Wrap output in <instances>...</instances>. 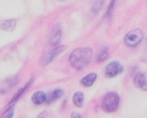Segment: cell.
Here are the masks:
<instances>
[{
  "mask_svg": "<svg viewBox=\"0 0 147 118\" xmlns=\"http://www.w3.org/2000/svg\"><path fill=\"white\" fill-rule=\"evenodd\" d=\"M92 50L90 47H78L69 56V63L78 71L84 70L92 60Z\"/></svg>",
  "mask_w": 147,
  "mask_h": 118,
  "instance_id": "1",
  "label": "cell"
},
{
  "mask_svg": "<svg viewBox=\"0 0 147 118\" xmlns=\"http://www.w3.org/2000/svg\"><path fill=\"white\" fill-rule=\"evenodd\" d=\"M120 103V96L116 92H109L105 95L102 102V109L105 112H115L119 107Z\"/></svg>",
  "mask_w": 147,
  "mask_h": 118,
  "instance_id": "2",
  "label": "cell"
},
{
  "mask_svg": "<svg viewBox=\"0 0 147 118\" xmlns=\"http://www.w3.org/2000/svg\"><path fill=\"white\" fill-rule=\"evenodd\" d=\"M143 39V33L140 29H134V31H129L124 39V43L127 47H135L142 41Z\"/></svg>",
  "mask_w": 147,
  "mask_h": 118,
  "instance_id": "3",
  "label": "cell"
},
{
  "mask_svg": "<svg viewBox=\"0 0 147 118\" xmlns=\"http://www.w3.org/2000/svg\"><path fill=\"white\" fill-rule=\"evenodd\" d=\"M123 72V67L118 62H111L106 67V76L109 78L116 77Z\"/></svg>",
  "mask_w": 147,
  "mask_h": 118,
  "instance_id": "4",
  "label": "cell"
},
{
  "mask_svg": "<svg viewBox=\"0 0 147 118\" xmlns=\"http://www.w3.org/2000/svg\"><path fill=\"white\" fill-rule=\"evenodd\" d=\"M134 84L141 90H147V76L143 72H137L133 76Z\"/></svg>",
  "mask_w": 147,
  "mask_h": 118,
  "instance_id": "5",
  "label": "cell"
},
{
  "mask_svg": "<svg viewBox=\"0 0 147 118\" xmlns=\"http://www.w3.org/2000/svg\"><path fill=\"white\" fill-rule=\"evenodd\" d=\"M65 47H63H63H55V49H53L49 54H47V55L42 58V61H41L42 65L43 66L47 65V64H49V62L53 61L55 57H57L59 54L63 53V52L65 51Z\"/></svg>",
  "mask_w": 147,
  "mask_h": 118,
  "instance_id": "6",
  "label": "cell"
},
{
  "mask_svg": "<svg viewBox=\"0 0 147 118\" xmlns=\"http://www.w3.org/2000/svg\"><path fill=\"white\" fill-rule=\"evenodd\" d=\"M61 37V28L59 25H55V27L53 28L51 35L49 37V45L53 47V45H57V43L59 41Z\"/></svg>",
  "mask_w": 147,
  "mask_h": 118,
  "instance_id": "7",
  "label": "cell"
},
{
  "mask_svg": "<svg viewBox=\"0 0 147 118\" xmlns=\"http://www.w3.org/2000/svg\"><path fill=\"white\" fill-rule=\"evenodd\" d=\"M63 95V90L61 89H55V90H53V92H51V94L47 96L45 102H47V104H51V103H53V101H55V100L59 99Z\"/></svg>",
  "mask_w": 147,
  "mask_h": 118,
  "instance_id": "8",
  "label": "cell"
},
{
  "mask_svg": "<svg viewBox=\"0 0 147 118\" xmlns=\"http://www.w3.org/2000/svg\"><path fill=\"white\" fill-rule=\"evenodd\" d=\"M31 100H32V102L35 105H40V104L45 102V100H47V95H45L42 91H37L32 95Z\"/></svg>",
  "mask_w": 147,
  "mask_h": 118,
  "instance_id": "9",
  "label": "cell"
},
{
  "mask_svg": "<svg viewBox=\"0 0 147 118\" xmlns=\"http://www.w3.org/2000/svg\"><path fill=\"white\" fill-rule=\"evenodd\" d=\"M96 79H97V74L91 73V74H89V75L85 76L82 79V81H81V83H82V85H84L85 87H90V86H92L93 84L95 83Z\"/></svg>",
  "mask_w": 147,
  "mask_h": 118,
  "instance_id": "10",
  "label": "cell"
},
{
  "mask_svg": "<svg viewBox=\"0 0 147 118\" xmlns=\"http://www.w3.org/2000/svg\"><path fill=\"white\" fill-rule=\"evenodd\" d=\"M15 26H16V21L14 19L5 20L0 23V29H2L4 31H12L15 28Z\"/></svg>",
  "mask_w": 147,
  "mask_h": 118,
  "instance_id": "11",
  "label": "cell"
},
{
  "mask_svg": "<svg viewBox=\"0 0 147 118\" xmlns=\"http://www.w3.org/2000/svg\"><path fill=\"white\" fill-rule=\"evenodd\" d=\"M73 102L77 107H82L83 103H84V94L80 91L75 93V95L73 97Z\"/></svg>",
  "mask_w": 147,
  "mask_h": 118,
  "instance_id": "12",
  "label": "cell"
},
{
  "mask_svg": "<svg viewBox=\"0 0 147 118\" xmlns=\"http://www.w3.org/2000/svg\"><path fill=\"white\" fill-rule=\"evenodd\" d=\"M16 83H17V77H14L10 80H7V81L4 82V86L2 87V89L0 90V92H1V93H4V92L8 91V90H10Z\"/></svg>",
  "mask_w": 147,
  "mask_h": 118,
  "instance_id": "13",
  "label": "cell"
},
{
  "mask_svg": "<svg viewBox=\"0 0 147 118\" xmlns=\"http://www.w3.org/2000/svg\"><path fill=\"white\" fill-rule=\"evenodd\" d=\"M108 57H109L108 47H103L100 51V53H99L98 57H97V62H98V63H103V62L108 59Z\"/></svg>",
  "mask_w": 147,
  "mask_h": 118,
  "instance_id": "14",
  "label": "cell"
},
{
  "mask_svg": "<svg viewBox=\"0 0 147 118\" xmlns=\"http://www.w3.org/2000/svg\"><path fill=\"white\" fill-rule=\"evenodd\" d=\"M31 82H32V80H30V81H29L28 83H27L26 85L24 86V87H23V88H21V89L19 90V91L17 92L16 94H15V95H14V97H13V98H12V100H11V101H10V105H12V104L14 103V102H16L17 100L19 99V97H20V96L22 95V94H23V92H24V91H26V90H27V88H28L29 86H30Z\"/></svg>",
  "mask_w": 147,
  "mask_h": 118,
  "instance_id": "15",
  "label": "cell"
},
{
  "mask_svg": "<svg viewBox=\"0 0 147 118\" xmlns=\"http://www.w3.org/2000/svg\"><path fill=\"white\" fill-rule=\"evenodd\" d=\"M104 3H105V0H96V2H95V4H94V7H93V13L96 14L97 12H99V10L103 7Z\"/></svg>",
  "mask_w": 147,
  "mask_h": 118,
  "instance_id": "16",
  "label": "cell"
},
{
  "mask_svg": "<svg viewBox=\"0 0 147 118\" xmlns=\"http://www.w3.org/2000/svg\"><path fill=\"white\" fill-rule=\"evenodd\" d=\"M116 2L117 0H111V3H110V6L108 8V11H107V14H106V17L107 18H110L113 14V11L115 9V6H116Z\"/></svg>",
  "mask_w": 147,
  "mask_h": 118,
  "instance_id": "17",
  "label": "cell"
},
{
  "mask_svg": "<svg viewBox=\"0 0 147 118\" xmlns=\"http://www.w3.org/2000/svg\"><path fill=\"white\" fill-rule=\"evenodd\" d=\"M71 118H83V117L80 113H78V112H73L71 115Z\"/></svg>",
  "mask_w": 147,
  "mask_h": 118,
  "instance_id": "18",
  "label": "cell"
},
{
  "mask_svg": "<svg viewBox=\"0 0 147 118\" xmlns=\"http://www.w3.org/2000/svg\"><path fill=\"white\" fill-rule=\"evenodd\" d=\"M37 118H47V112H42L41 114H39Z\"/></svg>",
  "mask_w": 147,
  "mask_h": 118,
  "instance_id": "19",
  "label": "cell"
}]
</instances>
